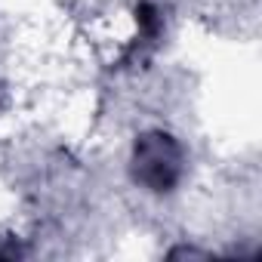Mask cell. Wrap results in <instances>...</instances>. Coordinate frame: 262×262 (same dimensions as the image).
Returning <instances> with one entry per match:
<instances>
[{
  "label": "cell",
  "mask_w": 262,
  "mask_h": 262,
  "mask_svg": "<svg viewBox=\"0 0 262 262\" xmlns=\"http://www.w3.org/2000/svg\"><path fill=\"white\" fill-rule=\"evenodd\" d=\"M136 25H139L136 43L126 50L123 62H145L158 50V43L164 37V10L158 4H151V0H142L136 7Z\"/></svg>",
  "instance_id": "7a4b0ae2"
},
{
  "label": "cell",
  "mask_w": 262,
  "mask_h": 262,
  "mask_svg": "<svg viewBox=\"0 0 262 262\" xmlns=\"http://www.w3.org/2000/svg\"><path fill=\"white\" fill-rule=\"evenodd\" d=\"M4 102H7V90H4V83H0V108H4Z\"/></svg>",
  "instance_id": "3957f363"
},
{
  "label": "cell",
  "mask_w": 262,
  "mask_h": 262,
  "mask_svg": "<svg viewBox=\"0 0 262 262\" xmlns=\"http://www.w3.org/2000/svg\"><path fill=\"white\" fill-rule=\"evenodd\" d=\"M188 170L185 145L167 129H145L129 151V179L148 194H173Z\"/></svg>",
  "instance_id": "6da1fadb"
}]
</instances>
